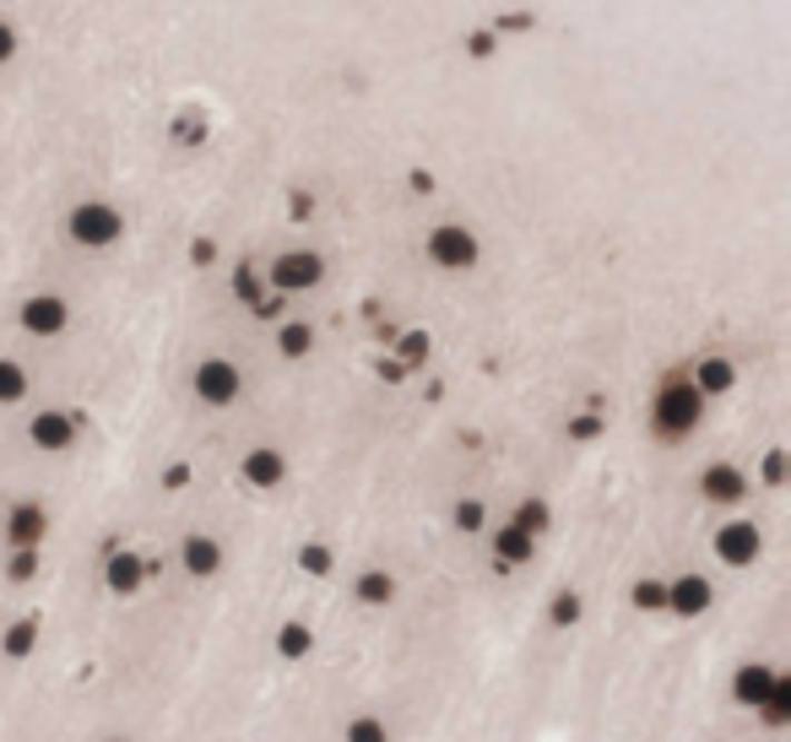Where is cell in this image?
Wrapping results in <instances>:
<instances>
[{"instance_id": "e0dca14e", "label": "cell", "mask_w": 791, "mask_h": 742, "mask_svg": "<svg viewBox=\"0 0 791 742\" xmlns=\"http://www.w3.org/2000/svg\"><path fill=\"white\" fill-rule=\"evenodd\" d=\"M575 619H581V596H575V591H558V596H553V623L570 629Z\"/></svg>"}, {"instance_id": "8992f818", "label": "cell", "mask_w": 791, "mask_h": 742, "mask_svg": "<svg viewBox=\"0 0 791 742\" xmlns=\"http://www.w3.org/2000/svg\"><path fill=\"white\" fill-rule=\"evenodd\" d=\"M234 390H239V374L228 369V364H207V369H201V396H207V402H228Z\"/></svg>"}, {"instance_id": "603a6c76", "label": "cell", "mask_w": 791, "mask_h": 742, "mask_svg": "<svg viewBox=\"0 0 791 742\" xmlns=\"http://www.w3.org/2000/svg\"><path fill=\"white\" fill-rule=\"evenodd\" d=\"M39 439H43V445H66V423H60V417H43Z\"/></svg>"}, {"instance_id": "52a82bcc", "label": "cell", "mask_w": 791, "mask_h": 742, "mask_svg": "<svg viewBox=\"0 0 791 742\" xmlns=\"http://www.w3.org/2000/svg\"><path fill=\"white\" fill-rule=\"evenodd\" d=\"M759 715H764L770 726H787V715H791V677H775V683H770V694H764V704H759Z\"/></svg>"}, {"instance_id": "484cf974", "label": "cell", "mask_w": 791, "mask_h": 742, "mask_svg": "<svg viewBox=\"0 0 791 742\" xmlns=\"http://www.w3.org/2000/svg\"><path fill=\"white\" fill-rule=\"evenodd\" d=\"M11 575H17V580H33V553H17V564H11Z\"/></svg>"}, {"instance_id": "7c38bea8", "label": "cell", "mask_w": 791, "mask_h": 742, "mask_svg": "<svg viewBox=\"0 0 791 742\" xmlns=\"http://www.w3.org/2000/svg\"><path fill=\"white\" fill-rule=\"evenodd\" d=\"M500 558H504V564H521V558H532V532H521V526L500 532Z\"/></svg>"}, {"instance_id": "5b68a950", "label": "cell", "mask_w": 791, "mask_h": 742, "mask_svg": "<svg viewBox=\"0 0 791 742\" xmlns=\"http://www.w3.org/2000/svg\"><path fill=\"white\" fill-rule=\"evenodd\" d=\"M217 564H223V547H217L211 536H190V542H185V570L196 580L217 575Z\"/></svg>"}, {"instance_id": "9a60e30c", "label": "cell", "mask_w": 791, "mask_h": 742, "mask_svg": "<svg viewBox=\"0 0 791 742\" xmlns=\"http://www.w3.org/2000/svg\"><path fill=\"white\" fill-rule=\"evenodd\" d=\"M347 742H390V732H385V721H375V715H358L347 726Z\"/></svg>"}, {"instance_id": "44dd1931", "label": "cell", "mask_w": 791, "mask_h": 742, "mask_svg": "<svg viewBox=\"0 0 791 742\" xmlns=\"http://www.w3.org/2000/svg\"><path fill=\"white\" fill-rule=\"evenodd\" d=\"M28 326H33V330H55V326H60V304H33V309H28Z\"/></svg>"}, {"instance_id": "2e32d148", "label": "cell", "mask_w": 791, "mask_h": 742, "mask_svg": "<svg viewBox=\"0 0 791 742\" xmlns=\"http://www.w3.org/2000/svg\"><path fill=\"white\" fill-rule=\"evenodd\" d=\"M33 634H39V629H33V619H22L11 634H6V656H11V661L28 656V651H33Z\"/></svg>"}, {"instance_id": "9c48e42d", "label": "cell", "mask_w": 791, "mask_h": 742, "mask_svg": "<svg viewBox=\"0 0 791 742\" xmlns=\"http://www.w3.org/2000/svg\"><path fill=\"white\" fill-rule=\"evenodd\" d=\"M390 596H396V580L385 575V570H369V575L358 580V602L379 607V602H390Z\"/></svg>"}, {"instance_id": "4fadbf2b", "label": "cell", "mask_w": 791, "mask_h": 742, "mask_svg": "<svg viewBox=\"0 0 791 742\" xmlns=\"http://www.w3.org/2000/svg\"><path fill=\"white\" fill-rule=\"evenodd\" d=\"M634 607L662 613V607H666V585H662V580H640V585H634Z\"/></svg>"}, {"instance_id": "8fae6325", "label": "cell", "mask_w": 791, "mask_h": 742, "mask_svg": "<svg viewBox=\"0 0 791 742\" xmlns=\"http://www.w3.org/2000/svg\"><path fill=\"white\" fill-rule=\"evenodd\" d=\"M39 536H43V515H39V509H17V515H11V542H17V547H33Z\"/></svg>"}, {"instance_id": "3957f363", "label": "cell", "mask_w": 791, "mask_h": 742, "mask_svg": "<svg viewBox=\"0 0 791 742\" xmlns=\"http://www.w3.org/2000/svg\"><path fill=\"white\" fill-rule=\"evenodd\" d=\"M666 607L678 613V619H700L710 607V580L705 575H683L666 585Z\"/></svg>"}, {"instance_id": "5bb4252c", "label": "cell", "mask_w": 791, "mask_h": 742, "mask_svg": "<svg viewBox=\"0 0 791 742\" xmlns=\"http://www.w3.org/2000/svg\"><path fill=\"white\" fill-rule=\"evenodd\" d=\"M77 234H82L87 245H92V239H109V234H115V217H103V211H82V217H77Z\"/></svg>"}, {"instance_id": "ac0fdd59", "label": "cell", "mask_w": 791, "mask_h": 742, "mask_svg": "<svg viewBox=\"0 0 791 742\" xmlns=\"http://www.w3.org/2000/svg\"><path fill=\"white\" fill-rule=\"evenodd\" d=\"M250 477L255 483H277V477H283V461H277V455H250Z\"/></svg>"}, {"instance_id": "277c9868", "label": "cell", "mask_w": 791, "mask_h": 742, "mask_svg": "<svg viewBox=\"0 0 791 742\" xmlns=\"http://www.w3.org/2000/svg\"><path fill=\"white\" fill-rule=\"evenodd\" d=\"M715 553L726 564H753L759 558V532H753L749 521H732V526H721V536H715Z\"/></svg>"}, {"instance_id": "7402d4cb", "label": "cell", "mask_w": 791, "mask_h": 742, "mask_svg": "<svg viewBox=\"0 0 791 742\" xmlns=\"http://www.w3.org/2000/svg\"><path fill=\"white\" fill-rule=\"evenodd\" d=\"M320 266L315 260H283V283H309Z\"/></svg>"}, {"instance_id": "7a4b0ae2", "label": "cell", "mask_w": 791, "mask_h": 742, "mask_svg": "<svg viewBox=\"0 0 791 742\" xmlns=\"http://www.w3.org/2000/svg\"><path fill=\"white\" fill-rule=\"evenodd\" d=\"M775 677H781V672H775V666H764V661H749V666H738V677H732V700L743 704V710H759Z\"/></svg>"}, {"instance_id": "ba28073f", "label": "cell", "mask_w": 791, "mask_h": 742, "mask_svg": "<svg viewBox=\"0 0 791 742\" xmlns=\"http://www.w3.org/2000/svg\"><path fill=\"white\" fill-rule=\"evenodd\" d=\"M109 585H115L120 596H130V591L141 585V558H130V553H120V558H109Z\"/></svg>"}, {"instance_id": "d6986e66", "label": "cell", "mask_w": 791, "mask_h": 742, "mask_svg": "<svg viewBox=\"0 0 791 742\" xmlns=\"http://www.w3.org/2000/svg\"><path fill=\"white\" fill-rule=\"evenodd\" d=\"M434 255H439V260H466L472 245H466L461 234H439V239H434Z\"/></svg>"}, {"instance_id": "ffe728a7", "label": "cell", "mask_w": 791, "mask_h": 742, "mask_svg": "<svg viewBox=\"0 0 791 742\" xmlns=\"http://www.w3.org/2000/svg\"><path fill=\"white\" fill-rule=\"evenodd\" d=\"M705 488H710V498H738V494H743L732 472H710V477H705Z\"/></svg>"}, {"instance_id": "30bf717a", "label": "cell", "mask_w": 791, "mask_h": 742, "mask_svg": "<svg viewBox=\"0 0 791 742\" xmlns=\"http://www.w3.org/2000/svg\"><path fill=\"white\" fill-rule=\"evenodd\" d=\"M309 645H315V634H309V623H288L283 634H277V651L288 661H298V656H309Z\"/></svg>"}, {"instance_id": "cb8c5ba5", "label": "cell", "mask_w": 791, "mask_h": 742, "mask_svg": "<svg viewBox=\"0 0 791 742\" xmlns=\"http://www.w3.org/2000/svg\"><path fill=\"white\" fill-rule=\"evenodd\" d=\"M17 390H22V374H17V369H6V364H0V396H17Z\"/></svg>"}, {"instance_id": "d4e9b609", "label": "cell", "mask_w": 791, "mask_h": 742, "mask_svg": "<svg viewBox=\"0 0 791 742\" xmlns=\"http://www.w3.org/2000/svg\"><path fill=\"white\" fill-rule=\"evenodd\" d=\"M461 526L477 532V526H483V509H477V504H461Z\"/></svg>"}, {"instance_id": "6da1fadb", "label": "cell", "mask_w": 791, "mask_h": 742, "mask_svg": "<svg viewBox=\"0 0 791 742\" xmlns=\"http://www.w3.org/2000/svg\"><path fill=\"white\" fill-rule=\"evenodd\" d=\"M694 423H700V396L683 390V385H666L662 402H656V434L678 439V434H689Z\"/></svg>"}]
</instances>
